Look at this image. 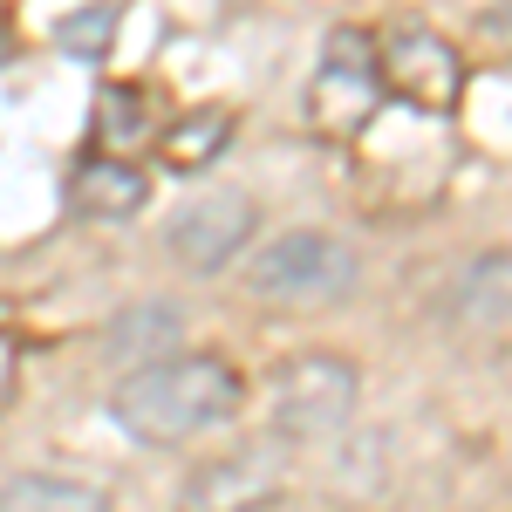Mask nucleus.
<instances>
[{"label": "nucleus", "mask_w": 512, "mask_h": 512, "mask_svg": "<svg viewBox=\"0 0 512 512\" xmlns=\"http://www.w3.org/2000/svg\"><path fill=\"white\" fill-rule=\"evenodd\" d=\"M246 403V376L226 355H164L151 369H130L110 396V417L144 444H185L233 424Z\"/></svg>", "instance_id": "f257e3e1"}, {"label": "nucleus", "mask_w": 512, "mask_h": 512, "mask_svg": "<svg viewBox=\"0 0 512 512\" xmlns=\"http://www.w3.org/2000/svg\"><path fill=\"white\" fill-rule=\"evenodd\" d=\"M355 396H362V376H355L349 355L308 349L287 355L267 376V417L280 437H328L355 417Z\"/></svg>", "instance_id": "f03ea898"}, {"label": "nucleus", "mask_w": 512, "mask_h": 512, "mask_svg": "<svg viewBox=\"0 0 512 512\" xmlns=\"http://www.w3.org/2000/svg\"><path fill=\"white\" fill-rule=\"evenodd\" d=\"M246 287L260 301H342L355 287V253L335 233L301 226V233H280L253 253Z\"/></svg>", "instance_id": "7ed1b4c3"}, {"label": "nucleus", "mask_w": 512, "mask_h": 512, "mask_svg": "<svg viewBox=\"0 0 512 512\" xmlns=\"http://www.w3.org/2000/svg\"><path fill=\"white\" fill-rule=\"evenodd\" d=\"M383 103V76H376V41L362 28H342L328 35V55H321L315 82H308V123L321 137H355L362 123L376 117Z\"/></svg>", "instance_id": "20e7f679"}, {"label": "nucleus", "mask_w": 512, "mask_h": 512, "mask_svg": "<svg viewBox=\"0 0 512 512\" xmlns=\"http://www.w3.org/2000/svg\"><path fill=\"white\" fill-rule=\"evenodd\" d=\"M376 76L383 89H396L403 103H417V110H458V96H465V62H458V48L424 28V21H396L390 35L376 41Z\"/></svg>", "instance_id": "39448f33"}, {"label": "nucleus", "mask_w": 512, "mask_h": 512, "mask_svg": "<svg viewBox=\"0 0 512 512\" xmlns=\"http://www.w3.org/2000/svg\"><path fill=\"white\" fill-rule=\"evenodd\" d=\"M287 492V465H280L274 444H239L219 451L185 472L178 485V512H267Z\"/></svg>", "instance_id": "423d86ee"}, {"label": "nucleus", "mask_w": 512, "mask_h": 512, "mask_svg": "<svg viewBox=\"0 0 512 512\" xmlns=\"http://www.w3.org/2000/svg\"><path fill=\"white\" fill-rule=\"evenodd\" d=\"M253 219H260V212H253V198H246V192H212V198H198V205H185V212L171 219L164 246H171L178 267H192V274H219L239 246L253 239Z\"/></svg>", "instance_id": "0eeeda50"}, {"label": "nucleus", "mask_w": 512, "mask_h": 512, "mask_svg": "<svg viewBox=\"0 0 512 512\" xmlns=\"http://www.w3.org/2000/svg\"><path fill=\"white\" fill-rule=\"evenodd\" d=\"M144 198H151V185L130 158H82L69 178V205L89 219H130V212H144Z\"/></svg>", "instance_id": "6e6552de"}, {"label": "nucleus", "mask_w": 512, "mask_h": 512, "mask_svg": "<svg viewBox=\"0 0 512 512\" xmlns=\"http://www.w3.org/2000/svg\"><path fill=\"white\" fill-rule=\"evenodd\" d=\"M185 342V315L171 308V301H137V308H123L110 321V355L117 362H137V369H151L164 355Z\"/></svg>", "instance_id": "1a4fd4ad"}, {"label": "nucleus", "mask_w": 512, "mask_h": 512, "mask_svg": "<svg viewBox=\"0 0 512 512\" xmlns=\"http://www.w3.org/2000/svg\"><path fill=\"white\" fill-rule=\"evenodd\" d=\"M0 512H110V499L82 478H48V472H21L0 485Z\"/></svg>", "instance_id": "9d476101"}, {"label": "nucleus", "mask_w": 512, "mask_h": 512, "mask_svg": "<svg viewBox=\"0 0 512 512\" xmlns=\"http://www.w3.org/2000/svg\"><path fill=\"white\" fill-rule=\"evenodd\" d=\"M226 137H233V110L205 103V110H192V117H178L164 130V164L171 171H205V164L226 151Z\"/></svg>", "instance_id": "9b49d317"}, {"label": "nucleus", "mask_w": 512, "mask_h": 512, "mask_svg": "<svg viewBox=\"0 0 512 512\" xmlns=\"http://www.w3.org/2000/svg\"><path fill=\"white\" fill-rule=\"evenodd\" d=\"M458 315L472 321H506L512 315V253H478L458 280Z\"/></svg>", "instance_id": "f8f14e48"}, {"label": "nucleus", "mask_w": 512, "mask_h": 512, "mask_svg": "<svg viewBox=\"0 0 512 512\" xmlns=\"http://www.w3.org/2000/svg\"><path fill=\"white\" fill-rule=\"evenodd\" d=\"M110 41H117V7L110 0H89L76 14H62V28H55V48L76 55V62H103Z\"/></svg>", "instance_id": "ddd939ff"}, {"label": "nucleus", "mask_w": 512, "mask_h": 512, "mask_svg": "<svg viewBox=\"0 0 512 512\" xmlns=\"http://www.w3.org/2000/svg\"><path fill=\"white\" fill-rule=\"evenodd\" d=\"M96 137L103 144H117V158L137 144V137H151V117H144V89H130V82H110L103 96H96Z\"/></svg>", "instance_id": "4468645a"}, {"label": "nucleus", "mask_w": 512, "mask_h": 512, "mask_svg": "<svg viewBox=\"0 0 512 512\" xmlns=\"http://www.w3.org/2000/svg\"><path fill=\"white\" fill-rule=\"evenodd\" d=\"M14 383H21V349H14V342L0 335V410L14 403Z\"/></svg>", "instance_id": "2eb2a0df"}, {"label": "nucleus", "mask_w": 512, "mask_h": 512, "mask_svg": "<svg viewBox=\"0 0 512 512\" xmlns=\"http://www.w3.org/2000/svg\"><path fill=\"white\" fill-rule=\"evenodd\" d=\"M485 35L512 41V0H499V7H485Z\"/></svg>", "instance_id": "dca6fc26"}, {"label": "nucleus", "mask_w": 512, "mask_h": 512, "mask_svg": "<svg viewBox=\"0 0 512 512\" xmlns=\"http://www.w3.org/2000/svg\"><path fill=\"white\" fill-rule=\"evenodd\" d=\"M7 55H14V35H7V28H0V62H7Z\"/></svg>", "instance_id": "f3484780"}]
</instances>
